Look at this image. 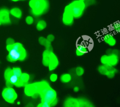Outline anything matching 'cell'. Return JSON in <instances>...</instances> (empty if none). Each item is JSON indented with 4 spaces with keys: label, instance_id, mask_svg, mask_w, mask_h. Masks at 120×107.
I'll list each match as a JSON object with an SVG mask.
<instances>
[{
    "label": "cell",
    "instance_id": "7a4b0ae2",
    "mask_svg": "<svg viewBox=\"0 0 120 107\" xmlns=\"http://www.w3.org/2000/svg\"><path fill=\"white\" fill-rule=\"evenodd\" d=\"M7 49L8 51L7 59L10 62L22 61L26 58V51L21 43L15 42L13 44L7 45Z\"/></svg>",
    "mask_w": 120,
    "mask_h": 107
},
{
    "label": "cell",
    "instance_id": "7402d4cb",
    "mask_svg": "<svg viewBox=\"0 0 120 107\" xmlns=\"http://www.w3.org/2000/svg\"><path fill=\"white\" fill-rule=\"evenodd\" d=\"M98 72L103 75H106L107 73H108V71L107 69V68H106V67L104 65H101L100 66H98Z\"/></svg>",
    "mask_w": 120,
    "mask_h": 107
},
{
    "label": "cell",
    "instance_id": "2e32d148",
    "mask_svg": "<svg viewBox=\"0 0 120 107\" xmlns=\"http://www.w3.org/2000/svg\"><path fill=\"white\" fill-rule=\"evenodd\" d=\"M88 52L87 48L83 45L78 44L76 46V54L77 56H81Z\"/></svg>",
    "mask_w": 120,
    "mask_h": 107
},
{
    "label": "cell",
    "instance_id": "52a82bcc",
    "mask_svg": "<svg viewBox=\"0 0 120 107\" xmlns=\"http://www.w3.org/2000/svg\"><path fill=\"white\" fill-rule=\"evenodd\" d=\"M74 19L68 5H67L64 8L62 15V21L63 24L67 26H70L73 24Z\"/></svg>",
    "mask_w": 120,
    "mask_h": 107
},
{
    "label": "cell",
    "instance_id": "d6986e66",
    "mask_svg": "<svg viewBox=\"0 0 120 107\" xmlns=\"http://www.w3.org/2000/svg\"><path fill=\"white\" fill-rule=\"evenodd\" d=\"M72 77L69 74L66 73L62 74L60 77V81L64 83H66L70 82L71 80Z\"/></svg>",
    "mask_w": 120,
    "mask_h": 107
},
{
    "label": "cell",
    "instance_id": "44dd1931",
    "mask_svg": "<svg viewBox=\"0 0 120 107\" xmlns=\"http://www.w3.org/2000/svg\"><path fill=\"white\" fill-rule=\"evenodd\" d=\"M79 107H91L92 105L89 101H87L84 99H78Z\"/></svg>",
    "mask_w": 120,
    "mask_h": 107
},
{
    "label": "cell",
    "instance_id": "8fae6325",
    "mask_svg": "<svg viewBox=\"0 0 120 107\" xmlns=\"http://www.w3.org/2000/svg\"><path fill=\"white\" fill-rule=\"evenodd\" d=\"M59 62L56 55L52 52L51 51L49 55V62L48 68L49 71H52L57 68Z\"/></svg>",
    "mask_w": 120,
    "mask_h": 107
},
{
    "label": "cell",
    "instance_id": "4fadbf2b",
    "mask_svg": "<svg viewBox=\"0 0 120 107\" xmlns=\"http://www.w3.org/2000/svg\"><path fill=\"white\" fill-rule=\"evenodd\" d=\"M64 105L67 107H79V103L78 99L70 97L66 99Z\"/></svg>",
    "mask_w": 120,
    "mask_h": 107
},
{
    "label": "cell",
    "instance_id": "f1b7e54d",
    "mask_svg": "<svg viewBox=\"0 0 120 107\" xmlns=\"http://www.w3.org/2000/svg\"><path fill=\"white\" fill-rule=\"evenodd\" d=\"M54 39H55V37H54V36L53 34H48V35L47 36V37H46V39H47L48 41H49L50 42H52V41H54Z\"/></svg>",
    "mask_w": 120,
    "mask_h": 107
},
{
    "label": "cell",
    "instance_id": "3957f363",
    "mask_svg": "<svg viewBox=\"0 0 120 107\" xmlns=\"http://www.w3.org/2000/svg\"><path fill=\"white\" fill-rule=\"evenodd\" d=\"M29 6L31 13L35 16L38 17L45 14L49 10V0H30Z\"/></svg>",
    "mask_w": 120,
    "mask_h": 107
},
{
    "label": "cell",
    "instance_id": "ffe728a7",
    "mask_svg": "<svg viewBox=\"0 0 120 107\" xmlns=\"http://www.w3.org/2000/svg\"><path fill=\"white\" fill-rule=\"evenodd\" d=\"M19 78L20 80L26 85L30 79V75L29 74L26 73H22L21 76L19 77Z\"/></svg>",
    "mask_w": 120,
    "mask_h": 107
},
{
    "label": "cell",
    "instance_id": "1f68e13d",
    "mask_svg": "<svg viewBox=\"0 0 120 107\" xmlns=\"http://www.w3.org/2000/svg\"><path fill=\"white\" fill-rule=\"evenodd\" d=\"M12 1L14 2H17V1H22V0H11Z\"/></svg>",
    "mask_w": 120,
    "mask_h": 107
},
{
    "label": "cell",
    "instance_id": "484cf974",
    "mask_svg": "<svg viewBox=\"0 0 120 107\" xmlns=\"http://www.w3.org/2000/svg\"><path fill=\"white\" fill-rule=\"evenodd\" d=\"M84 69L81 66H78L75 69V73L78 76H81L84 74Z\"/></svg>",
    "mask_w": 120,
    "mask_h": 107
},
{
    "label": "cell",
    "instance_id": "e0dca14e",
    "mask_svg": "<svg viewBox=\"0 0 120 107\" xmlns=\"http://www.w3.org/2000/svg\"><path fill=\"white\" fill-rule=\"evenodd\" d=\"M50 51L45 49L43 53V58H42V63L44 66H48L49 62V55Z\"/></svg>",
    "mask_w": 120,
    "mask_h": 107
},
{
    "label": "cell",
    "instance_id": "6da1fadb",
    "mask_svg": "<svg viewBox=\"0 0 120 107\" xmlns=\"http://www.w3.org/2000/svg\"><path fill=\"white\" fill-rule=\"evenodd\" d=\"M41 98V101H45L51 105H55L57 103V93L52 88L49 83L45 81L39 82L38 91Z\"/></svg>",
    "mask_w": 120,
    "mask_h": 107
},
{
    "label": "cell",
    "instance_id": "603a6c76",
    "mask_svg": "<svg viewBox=\"0 0 120 107\" xmlns=\"http://www.w3.org/2000/svg\"><path fill=\"white\" fill-rule=\"evenodd\" d=\"M12 70L13 74L18 77L21 76L22 73L21 69L19 67H14L12 69Z\"/></svg>",
    "mask_w": 120,
    "mask_h": 107
},
{
    "label": "cell",
    "instance_id": "ac0fdd59",
    "mask_svg": "<svg viewBox=\"0 0 120 107\" xmlns=\"http://www.w3.org/2000/svg\"><path fill=\"white\" fill-rule=\"evenodd\" d=\"M47 26V23L44 20H39L36 23V28L38 31H42L45 29Z\"/></svg>",
    "mask_w": 120,
    "mask_h": 107
},
{
    "label": "cell",
    "instance_id": "d6a6232c",
    "mask_svg": "<svg viewBox=\"0 0 120 107\" xmlns=\"http://www.w3.org/2000/svg\"><path fill=\"white\" fill-rule=\"evenodd\" d=\"M83 0V1H84L85 0Z\"/></svg>",
    "mask_w": 120,
    "mask_h": 107
},
{
    "label": "cell",
    "instance_id": "83f0119b",
    "mask_svg": "<svg viewBox=\"0 0 120 107\" xmlns=\"http://www.w3.org/2000/svg\"><path fill=\"white\" fill-rule=\"evenodd\" d=\"M58 79V76L55 74H52L50 76V80L52 82H55Z\"/></svg>",
    "mask_w": 120,
    "mask_h": 107
},
{
    "label": "cell",
    "instance_id": "5b68a950",
    "mask_svg": "<svg viewBox=\"0 0 120 107\" xmlns=\"http://www.w3.org/2000/svg\"><path fill=\"white\" fill-rule=\"evenodd\" d=\"M4 78L7 87H12L14 85L17 87H22L25 85L20 79L19 77L14 75L12 73V69L8 68L4 73Z\"/></svg>",
    "mask_w": 120,
    "mask_h": 107
},
{
    "label": "cell",
    "instance_id": "836d02e7",
    "mask_svg": "<svg viewBox=\"0 0 120 107\" xmlns=\"http://www.w3.org/2000/svg\"><path fill=\"white\" fill-rule=\"evenodd\" d=\"M1 25V23H0V25Z\"/></svg>",
    "mask_w": 120,
    "mask_h": 107
},
{
    "label": "cell",
    "instance_id": "9a60e30c",
    "mask_svg": "<svg viewBox=\"0 0 120 107\" xmlns=\"http://www.w3.org/2000/svg\"><path fill=\"white\" fill-rule=\"evenodd\" d=\"M9 13L12 16L17 19H20L22 16V12L18 7L12 8L9 10Z\"/></svg>",
    "mask_w": 120,
    "mask_h": 107
},
{
    "label": "cell",
    "instance_id": "e575fe53",
    "mask_svg": "<svg viewBox=\"0 0 120 107\" xmlns=\"http://www.w3.org/2000/svg\"></svg>",
    "mask_w": 120,
    "mask_h": 107
},
{
    "label": "cell",
    "instance_id": "30bf717a",
    "mask_svg": "<svg viewBox=\"0 0 120 107\" xmlns=\"http://www.w3.org/2000/svg\"><path fill=\"white\" fill-rule=\"evenodd\" d=\"M0 22L1 24H9L11 23L9 10L6 8L0 9Z\"/></svg>",
    "mask_w": 120,
    "mask_h": 107
},
{
    "label": "cell",
    "instance_id": "d4e9b609",
    "mask_svg": "<svg viewBox=\"0 0 120 107\" xmlns=\"http://www.w3.org/2000/svg\"><path fill=\"white\" fill-rule=\"evenodd\" d=\"M113 30L117 33H119L120 32V24L119 22L114 23L112 25Z\"/></svg>",
    "mask_w": 120,
    "mask_h": 107
},
{
    "label": "cell",
    "instance_id": "5bb4252c",
    "mask_svg": "<svg viewBox=\"0 0 120 107\" xmlns=\"http://www.w3.org/2000/svg\"><path fill=\"white\" fill-rule=\"evenodd\" d=\"M39 43L41 45L45 47L46 49L50 51H52V47L51 45V42L48 41L46 38L44 37L41 36L38 39Z\"/></svg>",
    "mask_w": 120,
    "mask_h": 107
},
{
    "label": "cell",
    "instance_id": "277c9868",
    "mask_svg": "<svg viewBox=\"0 0 120 107\" xmlns=\"http://www.w3.org/2000/svg\"><path fill=\"white\" fill-rule=\"evenodd\" d=\"M68 5L75 19L79 18L82 16L86 7L84 1L81 0H74Z\"/></svg>",
    "mask_w": 120,
    "mask_h": 107
},
{
    "label": "cell",
    "instance_id": "cb8c5ba5",
    "mask_svg": "<svg viewBox=\"0 0 120 107\" xmlns=\"http://www.w3.org/2000/svg\"><path fill=\"white\" fill-rule=\"evenodd\" d=\"M26 23L28 25H31L34 22V18L32 16H28L25 19Z\"/></svg>",
    "mask_w": 120,
    "mask_h": 107
},
{
    "label": "cell",
    "instance_id": "ba28073f",
    "mask_svg": "<svg viewBox=\"0 0 120 107\" xmlns=\"http://www.w3.org/2000/svg\"><path fill=\"white\" fill-rule=\"evenodd\" d=\"M101 62L103 65H110L112 66H116L119 60L118 57L115 54H111L109 55H103L101 57Z\"/></svg>",
    "mask_w": 120,
    "mask_h": 107
},
{
    "label": "cell",
    "instance_id": "9c48e42d",
    "mask_svg": "<svg viewBox=\"0 0 120 107\" xmlns=\"http://www.w3.org/2000/svg\"><path fill=\"white\" fill-rule=\"evenodd\" d=\"M39 88V82L25 85L24 93L28 96H33L38 94Z\"/></svg>",
    "mask_w": 120,
    "mask_h": 107
},
{
    "label": "cell",
    "instance_id": "4316f807",
    "mask_svg": "<svg viewBox=\"0 0 120 107\" xmlns=\"http://www.w3.org/2000/svg\"><path fill=\"white\" fill-rule=\"evenodd\" d=\"M38 107H51V105L48 102L45 101H41V103H40L38 105Z\"/></svg>",
    "mask_w": 120,
    "mask_h": 107
},
{
    "label": "cell",
    "instance_id": "8992f818",
    "mask_svg": "<svg viewBox=\"0 0 120 107\" xmlns=\"http://www.w3.org/2000/svg\"><path fill=\"white\" fill-rule=\"evenodd\" d=\"M2 96L6 101L10 103H13L17 98V93L12 87L5 88L2 91Z\"/></svg>",
    "mask_w": 120,
    "mask_h": 107
},
{
    "label": "cell",
    "instance_id": "4dcf8cb0",
    "mask_svg": "<svg viewBox=\"0 0 120 107\" xmlns=\"http://www.w3.org/2000/svg\"><path fill=\"white\" fill-rule=\"evenodd\" d=\"M73 90L75 92H78L79 91V88L78 86H75Z\"/></svg>",
    "mask_w": 120,
    "mask_h": 107
},
{
    "label": "cell",
    "instance_id": "7c38bea8",
    "mask_svg": "<svg viewBox=\"0 0 120 107\" xmlns=\"http://www.w3.org/2000/svg\"><path fill=\"white\" fill-rule=\"evenodd\" d=\"M103 41L110 46H113L116 43V40L111 33H106L103 37Z\"/></svg>",
    "mask_w": 120,
    "mask_h": 107
},
{
    "label": "cell",
    "instance_id": "f546056e",
    "mask_svg": "<svg viewBox=\"0 0 120 107\" xmlns=\"http://www.w3.org/2000/svg\"><path fill=\"white\" fill-rule=\"evenodd\" d=\"M15 43V41L14 40V39H13L12 38H9L6 41V43H7V45H11Z\"/></svg>",
    "mask_w": 120,
    "mask_h": 107
}]
</instances>
